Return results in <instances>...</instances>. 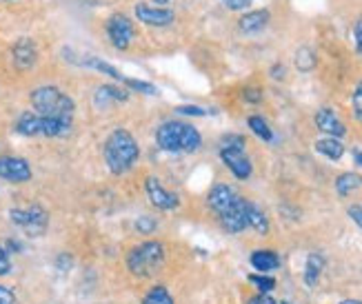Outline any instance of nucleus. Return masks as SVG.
<instances>
[{
  "instance_id": "obj_1",
  "label": "nucleus",
  "mask_w": 362,
  "mask_h": 304,
  "mask_svg": "<svg viewBox=\"0 0 362 304\" xmlns=\"http://www.w3.org/2000/svg\"><path fill=\"white\" fill-rule=\"evenodd\" d=\"M209 209L218 216L220 225L229 233H240L247 229V202L243 196L235 194V189L229 185H216L209 196Z\"/></svg>"
},
{
  "instance_id": "obj_3",
  "label": "nucleus",
  "mask_w": 362,
  "mask_h": 304,
  "mask_svg": "<svg viewBox=\"0 0 362 304\" xmlns=\"http://www.w3.org/2000/svg\"><path fill=\"white\" fill-rule=\"evenodd\" d=\"M156 142L167 153H196L202 147V136L192 124L167 120L156 129Z\"/></svg>"
},
{
  "instance_id": "obj_14",
  "label": "nucleus",
  "mask_w": 362,
  "mask_h": 304,
  "mask_svg": "<svg viewBox=\"0 0 362 304\" xmlns=\"http://www.w3.org/2000/svg\"><path fill=\"white\" fill-rule=\"evenodd\" d=\"M129 100V89H122L118 85H100L93 93V105L98 109H107L114 103H124Z\"/></svg>"
},
{
  "instance_id": "obj_24",
  "label": "nucleus",
  "mask_w": 362,
  "mask_h": 304,
  "mask_svg": "<svg viewBox=\"0 0 362 304\" xmlns=\"http://www.w3.org/2000/svg\"><path fill=\"white\" fill-rule=\"evenodd\" d=\"M313 67H316V54H313L309 47H300V49L296 52V69L307 74Z\"/></svg>"
},
{
  "instance_id": "obj_27",
  "label": "nucleus",
  "mask_w": 362,
  "mask_h": 304,
  "mask_svg": "<svg viewBox=\"0 0 362 304\" xmlns=\"http://www.w3.org/2000/svg\"><path fill=\"white\" fill-rule=\"evenodd\" d=\"M134 227H136V231H138V233L149 235V233H153V231H156V227H158V222H156L151 216H140V218L134 222Z\"/></svg>"
},
{
  "instance_id": "obj_41",
  "label": "nucleus",
  "mask_w": 362,
  "mask_h": 304,
  "mask_svg": "<svg viewBox=\"0 0 362 304\" xmlns=\"http://www.w3.org/2000/svg\"><path fill=\"white\" fill-rule=\"evenodd\" d=\"M153 3H158V5H160V7H165V5H167V3H169V0H153Z\"/></svg>"
},
{
  "instance_id": "obj_19",
  "label": "nucleus",
  "mask_w": 362,
  "mask_h": 304,
  "mask_svg": "<svg viewBox=\"0 0 362 304\" xmlns=\"http://www.w3.org/2000/svg\"><path fill=\"white\" fill-rule=\"evenodd\" d=\"M16 131L27 138L40 136V116L36 111H25V114H21L18 120H16Z\"/></svg>"
},
{
  "instance_id": "obj_38",
  "label": "nucleus",
  "mask_w": 362,
  "mask_h": 304,
  "mask_svg": "<svg viewBox=\"0 0 362 304\" xmlns=\"http://www.w3.org/2000/svg\"><path fill=\"white\" fill-rule=\"evenodd\" d=\"M285 74H287V67L285 65H274L272 67V78L274 80H282V78H285Z\"/></svg>"
},
{
  "instance_id": "obj_39",
  "label": "nucleus",
  "mask_w": 362,
  "mask_h": 304,
  "mask_svg": "<svg viewBox=\"0 0 362 304\" xmlns=\"http://www.w3.org/2000/svg\"><path fill=\"white\" fill-rule=\"evenodd\" d=\"M354 160L362 167V149H356V151H354Z\"/></svg>"
},
{
  "instance_id": "obj_22",
  "label": "nucleus",
  "mask_w": 362,
  "mask_h": 304,
  "mask_svg": "<svg viewBox=\"0 0 362 304\" xmlns=\"http://www.w3.org/2000/svg\"><path fill=\"white\" fill-rule=\"evenodd\" d=\"M140 304H176V302H174V296L169 293L167 286L156 284V286H151V289L143 296Z\"/></svg>"
},
{
  "instance_id": "obj_30",
  "label": "nucleus",
  "mask_w": 362,
  "mask_h": 304,
  "mask_svg": "<svg viewBox=\"0 0 362 304\" xmlns=\"http://www.w3.org/2000/svg\"><path fill=\"white\" fill-rule=\"evenodd\" d=\"M71 267H74V258H71L69 253H60L58 258H56V269L62 271V274H67Z\"/></svg>"
},
{
  "instance_id": "obj_16",
  "label": "nucleus",
  "mask_w": 362,
  "mask_h": 304,
  "mask_svg": "<svg viewBox=\"0 0 362 304\" xmlns=\"http://www.w3.org/2000/svg\"><path fill=\"white\" fill-rule=\"evenodd\" d=\"M249 262L258 274H272L280 267V255L272 249H256L249 255Z\"/></svg>"
},
{
  "instance_id": "obj_8",
  "label": "nucleus",
  "mask_w": 362,
  "mask_h": 304,
  "mask_svg": "<svg viewBox=\"0 0 362 304\" xmlns=\"http://www.w3.org/2000/svg\"><path fill=\"white\" fill-rule=\"evenodd\" d=\"M220 160H223L225 167L238 180H249L251 173H254V165H251V160L245 153V149H238V147H220Z\"/></svg>"
},
{
  "instance_id": "obj_10",
  "label": "nucleus",
  "mask_w": 362,
  "mask_h": 304,
  "mask_svg": "<svg viewBox=\"0 0 362 304\" xmlns=\"http://www.w3.org/2000/svg\"><path fill=\"white\" fill-rule=\"evenodd\" d=\"M145 191H147V198L149 202L156 206V209L160 211H176L180 206V200L176 194H171V191H167L158 178H153V175H149V178L145 180Z\"/></svg>"
},
{
  "instance_id": "obj_35",
  "label": "nucleus",
  "mask_w": 362,
  "mask_h": 304,
  "mask_svg": "<svg viewBox=\"0 0 362 304\" xmlns=\"http://www.w3.org/2000/svg\"><path fill=\"white\" fill-rule=\"evenodd\" d=\"M0 304H16V296L9 286L0 284Z\"/></svg>"
},
{
  "instance_id": "obj_31",
  "label": "nucleus",
  "mask_w": 362,
  "mask_h": 304,
  "mask_svg": "<svg viewBox=\"0 0 362 304\" xmlns=\"http://www.w3.org/2000/svg\"><path fill=\"white\" fill-rule=\"evenodd\" d=\"M251 3H254V0H223V5H225L227 9H231V11H243V9H249V7H251Z\"/></svg>"
},
{
  "instance_id": "obj_25",
  "label": "nucleus",
  "mask_w": 362,
  "mask_h": 304,
  "mask_svg": "<svg viewBox=\"0 0 362 304\" xmlns=\"http://www.w3.org/2000/svg\"><path fill=\"white\" fill-rule=\"evenodd\" d=\"M249 282L254 284L262 296L272 293V291L276 289V280H274L272 276H267V274H251V276H249Z\"/></svg>"
},
{
  "instance_id": "obj_13",
  "label": "nucleus",
  "mask_w": 362,
  "mask_h": 304,
  "mask_svg": "<svg viewBox=\"0 0 362 304\" xmlns=\"http://www.w3.org/2000/svg\"><path fill=\"white\" fill-rule=\"evenodd\" d=\"M313 120H316V127H318V129H320L322 134H327L329 138H342L344 134H347V129H344L342 120L336 116V111H334V109H329V107H322Z\"/></svg>"
},
{
  "instance_id": "obj_17",
  "label": "nucleus",
  "mask_w": 362,
  "mask_h": 304,
  "mask_svg": "<svg viewBox=\"0 0 362 304\" xmlns=\"http://www.w3.org/2000/svg\"><path fill=\"white\" fill-rule=\"evenodd\" d=\"M247 229H254L260 235L269 233V220H267L264 211L254 202H247Z\"/></svg>"
},
{
  "instance_id": "obj_26",
  "label": "nucleus",
  "mask_w": 362,
  "mask_h": 304,
  "mask_svg": "<svg viewBox=\"0 0 362 304\" xmlns=\"http://www.w3.org/2000/svg\"><path fill=\"white\" fill-rule=\"evenodd\" d=\"M122 85L127 89H134V91H140V93H147V95H158V87L151 85V83H145V80H136V78H122Z\"/></svg>"
},
{
  "instance_id": "obj_7",
  "label": "nucleus",
  "mask_w": 362,
  "mask_h": 304,
  "mask_svg": "<svg viewBox=\"0 0 362 304\" xmlns=\"http://www.w3.org/2000/svg\"><path fill=\"white\" fill-rule=\"evenodd\" d=\"M107 38L112 42V47H116L118 52H124L132 45V40L136 38V27L134 21L124 13H114L112 18L107 21Z\"/></svg>"
},
{
  "instance_id": "obj_42",
  "label": "nucleus",
  "mask_w": 362,
  "mask_h": 304,
  "mask_svg": "<svg viewBox=\"0 0 362 304\" xmlns=\"http://www.w3.org/2000/svg\"><path fill=\"white\" fill-rule=\"evenodd\" d=\"M280 304H291V302H287V300H285V302H280Z\"/></svg>"
},
{
  "instance_id": "obj_29",
  "label": "nucleus",
  "mask_w": 362,
  "mask_h": 304,
  "mask_svg": "<svg viewBox=\"0 0 362 304\" xmlns=\"http://www.w3.org/2000/svg\"><path fill=\"white\" fill-rule=\"evenodd\" d=\"M351 105H354V116L358 118V122H362V83H358V87L354 91Z\"/></svg>"
},
{
  "instance_id": "obj_5",
  "label": "nucleus",
  "mask_w": 362,
  "mask_h": 304,
  "mask_svg": "<svg viewBox=\"0 0 362 304\" xmlns=\"http://www.w3.org/2000/svg\"><path fill=\"white\" fill-rule=\"evenodd\" d=\"M165 258H167L165 245L158 242V240H147V242L136 245L127 253V269L138 278H151L163 269Z\"/></svg>"
},
{
  "instance_id": "obj_12",
  "label": "nucleus",
  "mask_w": 362,
  "mask_h": 304,
  "mask_svg": "<svg viewBox=\"0 0 362 304\" xmlns=\"http://www.w3.org/2000/svg\"><path fill=\"white\" fill-rule=\"evenodd\" d=\"M136 18L145 25H153V27H167L174 23L176 13L167 9V7H153V5H147V3H138L136 5Z\"/></svg>"
},
{
  "instance_id": "obj_40",
  "label": "nucleus",
  "mask_w": 362,
  "mask_h": 304,
  "mask_svg": "<svg viewBox=\"0 0 362 304\" xmlns=\"http://www.w3.org/2000/svg\"><path fill=\"white\" fill-rule=\"evenodd\" d=\"M340 304H362L360 300H342Z\"/></svg>"
},
{
  "instance_id": "obj_20",
  "label": "nucleus",
  "mask_w": 362,
  "mask_h": 304,
  "mask_svg": "<svg viewBox=\"0 0 362 304\" xmlns=\"http://www.w3.org/2000/svg\"><path fill=\"white\" fill-rule=\"evenodd\" d=\"M316 151L322 153L329 160H340L344 156V145H342L338 138H329L327 136V138H320L316 142Z\"/></svg>"
},
{
  "instance_id": "obj_21",
  "label": "nucleus",
  "mask_w": 362,
  "mask_h": 304,
  "mask_svg": "<svg viewBox=\"0 0 362 304\" xmlns=\"http://www.w3.org/2000/svg\"><path fill=\"white\" fill-rule=\"evenodd\" d=\"M360 187H362V175L360 173L347 171V173H340L338 178H336V191H338V196H349L351 191H356Z\"/></svg>"
},
{
  "instance_id": "obj_23",
  "label": "nucleus",
  "mask_w": 362,
  "mask_h": 304,
  "mask_svg": "<svg viewBox=\"0 0 362 304\" xmlns=\"http://www.w3.org/2000/svg\"><path fill=\"white\" fill-rule=\"evenodd\" d=\"M247 124H249V129L254 131L260 140H264V142H274V131H272V127H269V122H267L262 116H249V118H247Z\"/></svg>"
},
{
  "instance_id": "obj_28",
  "label": "nucleus",
  "mask_w": 362,
  "mask_h": 304,
  "mask_svg": "<svg viewBox=\"0 0 362 304\" xmlns=\"http://www.w3.org/2000/svg\"><path fill=\"white\" fill-rule=\"evenodd\" d=\"M176 111H178V114H182V116H196V118H204V116L209 114L207 109H202L198 105H178Z\"/></svg>"
},
{
  "instance_id": "obj_4",
  "label": "nucleus",
  "mask_w": 362,
  "mask_h": 304,
  "mask_svg": "<svg viewBox=\"0 0 362 304\" xmlns=\"http://www.w3.org/2000/svg\"><path fill=\"white\" fill-rule=\"evenodd\" d=\"M31 107L38 116L42 118H65V120H74L76 114V105L65 91H60L54 85H42L36 87L29 95Z\"/></svg>"
},
{
  "instance_id": "obj_33",
  "label": "nucleus",
  "mask_w": 362,
  "mask_h": 304,
  "mask_svg": "<svg viewBox=\"0 0 362 304\" xmlns=\"http://www.w3.org/2000/svg\"><path fill=\"white\" fill-rule=\"evenodd\" d=\"M11 271V262H9V255L5 251V247H0V278L7 276Z\"/></svg>"
},
{
  "instance_id": "obj_2",
  "label": "nucleus",
  "mask_w": 362,
  "mask_h": 304,
  "mask_svg": "<svg viewBox=\"0 0 362 304\" xmlns=\"http://www.w3.org/2000/svg\"><path fill=\"white\" fill-rule=\"evenodd\" d=\"M103 156H105V163L112 173H116V175L127 173L129 169L136 167L138 158H140L138 140L127 129H114L105 140Z\"/></svg>"
},
{
  "instance_id": "obj_11",
  "label": "nucleus",
  "mask_w": 362,
  "mask_h": 304,
  "mask_svg": "<svg viewBox=\"0 0 362 304\" xmlns=\"http://www.w3.org/2000/svg\"><path fill=\"white\" fill-rule=\"evenodd\" d=\"M36 60H38V49H36V42L23 36L13 42L11 47V62H13V67L18 69V71H29L31 67L36 65Z\"/></svg>"
},
{
  "instance_id": "obj_18",
  "label": "nucleus",
  "mask_w": 362,
  "mask_h": 304,
  "mask_svg": "<svg viewBox=\"0 0 362 304\" xmlns=\"http://www.w3.org/2000/svg\"><path fill=\"white\" fill-rule=\"evenodd\" d=\"M322 269H325V255L322 253H309L307 264H305V284L309 286V289H313V286L318 284Z\"/></svg>"
},
{
  "instance_id": "obj_32",
  "label": "nucleus",
  "mask_w": 362,
  "mask_h": 304,
  "mask_svg": "<svg viewBox=\"0 0 362 304\" xmlns=\"http://www.w3.org/2000/svg\"><path fill=\"white\" fill-rule=\"evenodd\" d=\"M243 98L247 100V103H260L262 100V89H256V87H247L245 91H243Z\"/></svg>"
},
{
  "instance_id": "obj_34",
  "label": "nucleus",
  "mask_w": 362,
  "mask_h": 304,
  "mask_svg": "<svg viewBox=\"0 0 362 304\" xmlns=\"http://www.w3.org/2000/svg\"><path fill=\"white\" fill-rule=\"evenodd\" d=\"M354 40H356V49H358V54L362 56V16L356 21V27H354Z\"/></svg>"
},
{
  "instance_id": "obj_6",
  "label": "nucleus",
  "mask_w": 362,
  "mask_h": 304,
  "mask_svg": "<svg viewBox=\"0 0 362 304\" xmlns=\"http://www.w3.org/2000/svg\"><path fill=\"white\" fill-rule=\"evenodd\" d=\"M9 220L29 235H42L49 225V216L38 204H31L29 209H9Z\"/></svg>"
},
{
  "instance_id": "obj_9",
  "label": "nucleus",
  "mask_w": 362,
  "mask_h": 304,
  "mask_svg": "<svg viewBox=\"0 0 362 304\" xmlns=\"http://www.w3.org/2000/svg\"><path fill=\"white\" fill-rule=\"evenodd\" d=\"M34 171H31L29 163L18 156H3L0 158V180H7L13 185L29 182Z\"/></svg>"
},
{
  "instance_id": "obj_15",
  "label": "nucleus",
  "mask_w": 362,
  "mask_h": 304,
  "mask_svg": "<svg viewBox=\"0 0 362 304\" xmlns=\"http://www.w3.org/2000/svg\"><path fill=\"white\" fill-rule=\"evenodd\" d=\"M269 21H272V13L269 11H267V9H256V11L245 13L243 18L238 21V27H240L243 34L254 36V34H260V31L267 25H269Z\"/></svg>"
},
{
  "instance_id": "obj_36",
  "label": "nucleus",
  "mask_w": 362,
  "mask_h": 304,
  "mask_svg": "<svg viewBox=\"0 0 362 304\" xmlns=\"http://www.w3.org/2000/svg\"><path fill=\"white\" fill-rule=\"evenodd\" d=\"M347 214H349V218L356 222V225L362 229V206H360V204H351Z\"/></svg>"
},
{
  "instance_id": "obj_37",
  "label": "nucleus",
  "mask_w": 362,
  "mask_h": 304,
  "mask_svg": "<svg viewBox=\"0 0 362 304\" xmlns=\"http://www.w3.org/2000/svg\"><path fill=\"white\" fill-rule=\"evenodd\" d=\"M247 304H278V302L272 300L269 296H262V293H260V296H254V298H251Z\"/></svg>"
}]
</instances>
